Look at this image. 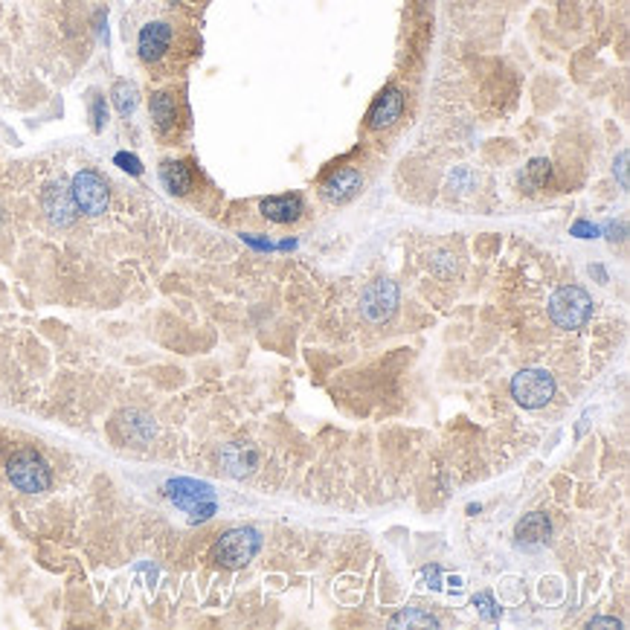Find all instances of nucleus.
Segmentation results:
<instances>
[{
	"label": "nucleus",
	"instance_id": "1",
	"mask_svg": "<svg viewBox=\"0 0 630 630\" xmlns=\"http://www.w3.org/2000/svg\"><path fill=\"white\" fill-rule=\"evenodd\" d=\"M6 477H9L12 486L24 494H44L53 486V471H50L47 459L33 448L12 453L9 462H6Z\"/></svg>",
	"mask_w": 630,
	"mask_h": 630
},
{
	"label": "nucleus",
	"instance_id": "2",
	"mask_svg": "<svg viewBox=\"0 0 630 630\" xmlns=\"http://www.w3.org/2000/svg\"><path fill=\"white\" fill-rule=\"evenodd\" d=\"M259 549H261V535L251 529V526H239V529H230L215 540L210 558L224 569H241L256 558Z\"/></svg>",
	"mask_w": 630,
	"mask_h": 630
},
{
	"label": "nucleus",
	"instance_id": "3",
	"mask_svg": "<svg viewBox=\"0 0 630 630\" xmlns=\"http://www.w3.org/2000/svg\"><path fill=\"white\" fill-rule=\"evenodd\" d=\"M166 497L178 506L181 511H186L192 523H203L215 515V491L207 486V482L198 479H169L163 486Z\"/></svg>",
	"mask_w": 630,
	"mask_h": 630
},
{
	"label": "nucleus",
	"instance_id": "4",
	"mask_svg": "<svg viewBox=\"0 0 630 630\" xmlns=\"http://www.w3.org/2000/svg\"><path fill=\"white\" fill-rule=\"evenodd\" d=\"M549 317L558 329L576 331L581 326H587L593 317V297L578 285H566L558 288L549 300Z\"/></svg>",
	"mask_w": 630,
	"mask_h": 630
},
{
	"label": "nucleus",
	"instance_id": "5",
	"mask_svg": "<svg viewBox=\"0 0 630 630\" xmlns=\"http://www.w3.org/2000/svg\"><path fill=\"white\" fill-rule=\"evenodd\" d=\"M511 399L526 409H540L555 399V378L546 369H523L511 378Z\"/></svg>",
	"mask_w": 630,
	"mask_h": 630
},
{
	"label": "nucleus",
	"instance_id": "6",
	"mask_svg": "<svg viewBox=\"0 0 630 630\" xmlns=\"http://www.w3.org/2000/svg\"><path fill=\"white\" fill-rule=\"evenodd\" d=\"M70 192H73V201H76L79 212L94 215V218L105 212V210H108V203H111V189H108V181L102 178L99 172H91V169H84V172H79V174H76V178H73Z\"/></svg>",
	"mask_w": 630,
	"mask_h": 630
},
{
	"label": "nucleus",
	"instance_id": "7",
	"mask_svg": "<svg viewBox=\"0 0 630 630\" xmlns=\"http://www.w3.org/2000/svg\"><path fill=\"white\" fill-rule=\"evenodd\" d=\"M395 309H399V285L389 280H375L372 285H366L363 297H360V314L380 326L387 322Z\"/></svg>",
	"mask_w": 630,
	"mask_h": 630
},
{
	"label": "nucleus",
	"instance_id": "8",
	"mask_svg": "<svg viewBox=\"0 0 630 630\" xmlns=\"http://www.w3.org/2000/svg\"><path fill=\"white\" fill-rule=\"evenodd\" d=\"M41 207H44V212H47L50 224H55V227H70L79 215V207H76V201H73L70 186H64L62 181H53V183L44 186Z\"/></svg>",
	"mask_w": 630,
	"mask_h": 630
},
{
	"label": "nucleus",
	"instance_id": "9",
	"mask_svg": "<svg viewBox=\"0 0 630 630\" xmlns=\"http://www.w3.org/2000/svg\"><path fill=\"white\" fill-rule=\"evenodd\" d=\"M401 113H404V94L399 87H387V91L372 102L369 113H366V125L372 131H384L399 123Z\"/></svg>",
	"mask_w": 630,
	"mask_h": 630
},
{
	"label": "nucleus",
	"instance_id": "10",
	"mask_svg": "<svg viewBox=\"0 0 630 630\" xmlns=\"http://www.w3.org/2000/svg\"><path fill=\"white\" fill-rule=\"evenodd\" d=\"M172 47V26L163 24V21H152L145 24L140 29V38H137V50H140V58L145 64H154L160 62Z\"/></svg>",
	"mask_w": 630,
	"mask_h": 630
},
{
	"label": "nucleus",
	"instance_id": "11",
	"mask_svg": "<svg viewBox=\"0 0 630 630\" xmlns=\"http://www.w3.org/2000/svg\"><path fill=\"white\" fill-rule=\"evenodd\" d=\"M360 186H363V178L358 169H337L331 178L322 181L320 195L329 203H346L360 192Z\"/></svg>",
	"mask_w": 630,
	"mask_h": 630
},
{
	"label": "nucleus",
	"instance_id": "12",
	"mask_svg": "<svg viewBox=\"0 0 630 630\" xmlns=\"http://www.w3.org/2000/svg\"><path fill=\"white\" fill-rule=\"evenodd\" d=\"M259 210L273 224H290V221H297V218L302 215L305 203H302L300 195H273V198L261 201Z\"/></svg>",
	"mask_w": 630,
	"mask_h": 630
},
{
	"label": "nucleus",
	"instance_id": "13",
	"mask_svg": "<svg viewBox=\"0 0 630 630\" xmlns=\"http://www.w3.org/2000/svg\"><path fill=\"white\" fill-rule=\"evenodd\" d=\"M515 535L526 546H540V544H546L549 535H552V520L544 515V511H532V515H526L517 523Z\"/></svg>",
	"mask_w": 630,
	"mask_h": 630
},
{
	"label": "nucleus",
	"instance_id": "14",
	"mask_svg": "<svg viewBox=\"0 0 630 630\" xmlns=\"http://www.w3.org/2000/svg\"><path fill=\"white\" fill-rule=\"evenodd\" d=\"M221 462L227 465V474H230V477H247V474L256 471L259 457H256L253 445H247V442H232V445L224 450Z\"/></svg>",
	"mask_w": 630,
	"mask_h": 630
},
{
	"label": "nucleus",
	"instance_id": "15",
	"mask_svg": "<svg viewBox=\"0 0 630 630\" xmlns=\"http://www.w3.org/2000/svg\"><path fill=\"white\" fill-rule=\"evenodd\" d=\"M160 181H163V186L172 195H186L192 189V172H189L183 160H166L160 166Z\"/></svg>",
	"mask_w": 630,
	"mask_h": 630
},
{
	"label": "nucleus",
	"instance_id": "16",
	"mask_svg": "<svg viewBox=\"0 0 630 630\" xmlns=\"http://www.w3.org/2000/svg\"><path fill=\"white\" fill-rule=\"evenodd\" d=\"M152 120L157 125V131H169L174 123H178V105L169 94H154L152 96Z\"/></svg>",
	"mask_w": 630,
	"mask_h": 630
},
{
	"label": "nucleus",
	"instance_id": "17",
	"mask_svg": "<svg viewBox=\"0 0 630 630\" xmlns=\"http://www.w3.org/2000/svg\"><path fill=\"white\" fill-rule=\"evenodd\" d=\"M389 627H438L433 613H424L421 607H404L389 619Z\"/></svg>",
	"mask_w": 630,
	"mask_h": 630
},
{
	"label": "nucleus",
	"instance_id": "18",
	"mask_svg": "<svg viewBox=\"0 0 630 630\" xmlns=\"http://www.w3.org/2000/svg\"><path fill=\"white\" fill-rule=\"evenodd\" d=\"M111 99H113V108L120 111L123 116H128V113H134V108H137V87L131 84V82H116L113 84V91H111Z\"/></svg>",
	"mask_w": 630,
	"mask_h": 630
},
{
	"label": "nucleus",
	"instance_id": "19",
	"mask_svg": "<svg viewBox=\"0 0 630 630\" xmlns=\"http://www.w3.org/2000/svg\"><path fill=\"white\" fill-rule=\"evenodd\" d=\"M549 160H532L529 169H526V183H529L532 189H544L546 181H549Z\"/></svg>",
	"mask_w": 630,
	"mask_h": 630
},
{
	"label": "nucleus",
	"instance_id": "20",
	"mask_svg": "<svg viewBox=\"0 0 630 630\" xmlns=\"http://www.w3.org/2000/svg\"><path fill=\"white\" fill-rule=\"evenodd\" d=\"M474 607L479 610V616L486 619V622H497V619H500V610H497L491 593H479V596H474Z\"/></svg>",
	"mask_w": 630,
	"mask_h": 630
},
{
	"label": "nucleus",
	"instance_id": "21",
	"mask_svg": "<svg viewBox=\"0 0 630 630\" xmlns=\"http://www.w3.org/2000/svg\"><path fill=\"white\" fill-rule=\"evenodd\" d=\"M91 116H94V128H96V131L105 128L108 111H105V99H102L99 94H94V99H91Z\"/></svg>",
	"mask_w": 630,
	"mask_h": 630
},
{
	"label": "nucleus",
	"instance_id": "22",
	"mask_svg": "<svg viewBox=\"0 0 630 630\" xmlns=\"http://www.w3.org/2000/svg\"><path fill=\"white\" fill-rule=\"evenodd\" d=\"M113 163H116V166H123L128 174H140V172H143L140 160H137L134 154H125V152H120V154H116V157H113Z\"/></svg>",
	"mask_w": 630,
	"mask_h": 630
},
{
	"label": "nucleus",
	"instance_id": "23",
	"mask_svg": "<svg viewBox=\"0 0 630 630\" xmlns=\"http://www.w3.org/2000/svg\"><path fill=\"white\" fill-rule=\"evenodd\" d=\"M587 627H590V630H593V627H613V630H619V627H622V622H619V619L598 616V619H590V622H587Z\"/></svg>",
	"mask_w": 630,
	"mask_h": 630
},
{
	"label": "nucleus",
	"instance_id": "24",
	"mask_svg": "<svg viewBox=\"0 0 630 630\" xmlns=\"http://www.w3.org/2000/svg\"><path fill=\"white\" fill-rule=\"evenodd\" d=\"M619 178H622V186L627 189V152L619 154Z\"/></svg>",
	"mask_w": 630,
	"mask_h": 630
}]
</instances>
